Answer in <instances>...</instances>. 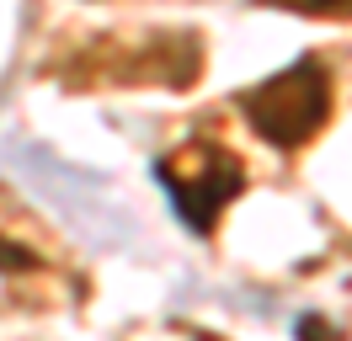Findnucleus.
Instances as JSON below:
<instances>
[{
  "mask_svg": "<svg viewBox=\"0 0 352 341\" xmlns=\"http://www.w3.org/2000/svg\"><path fill=\"white\" fill-rule=\"evenodd\" d=\"M241 112L272 149L309 144L331 118V75H326V64L315 59V54L294 59L288 69H278L272 80L241 91Z\"/></svg>",
  "mask_w": 352,
  "mask_h": 341,
  "instance_id": "f257e3e1",
  "label": "nucleus"
},
{
  "mask_svg": "<svg viewBox=\"0 0 352 341\" xmlns=\"http://www.w3.org/2000/svg\"><path fill=\"white\" fill-rule=\"evenodd\" d=\"M155 176H160V187L171 192L176 213H182V224L192 234H208L219 208H230L245 192V166L224 144H214V139H192L176 155L155 160Z\"/></svg>",
  "mask_w": 352,
  "mask_h": 341,
  "instance_id": "f03ea898",
  "label": "nucleus"
},
{
  "mask_svg": "<svg viewBox=\"0 0 352 341\" xmlns=\"http://www.w3.org/2000/svg\"><path fill=\"white\" fill-rule=\"evenodd\" d=\"M0 267H6V272H38L43 261H38L32 251H22L16 240H0Z\"/></svg>",
  "mask_w": 352,
  "mask_h": 341,
  "instance_id": "7ed1b4c3",
  "label": "nucleus"
},
{
  "mask_svg": "<svg viewBox=\"0 0 352 341\" xmlns=\"http://www.w3.org/2000/svg\"><path fill=\"white\" fill-rule=\"evenodd\" d=\"M294 11H309V16H352V0H283Z\"/></svg>",
  "mask_w": 352,
  "mask_h": 341,
  "instance_id": "20e7f679",
  "label": "nucleus"
}]
</instances>
